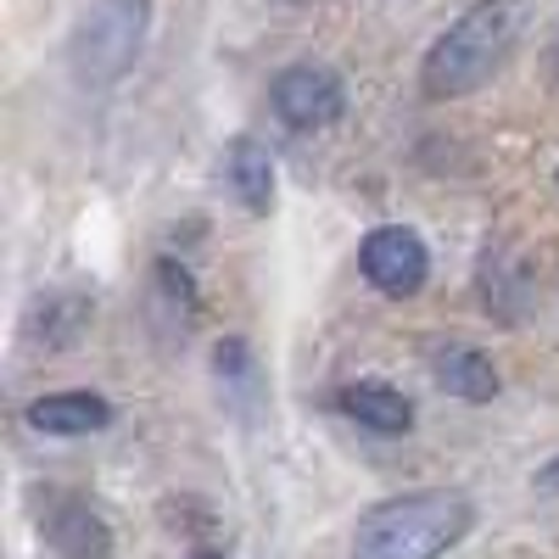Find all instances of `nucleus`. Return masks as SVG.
<instances>
[{"instance_id": "f257e3e1", "label": "nucleus", "mask_w": 559, "mask_h": 559, "mask_svg": "<svg viewBox=\"0 0 559 559\" xmlns=\"http://www.w3.org/2000/svg\"><path fill=\"white\" fill-rule=\"evenodd\" d=\"M526 28V0H476L464 17L448 23V34L426 51V68H419V84H426L431 102H453L481 90L503 57L515 51V39Z\"/></svg>"}, {"instance_id": "f03ea898", "label": "nucleus", "mask_w": 559, "mask_h": 559, "mask_svg": "<svg viewBox=\"0 0 559 559\" xmlns=\"http://www.w3.org/2000/svg\"><path fill=\"white\" fill-rule=\"evenodd\" d=\"M471 526H476V509L464 492L448 487L408 492L376 503L358 521V559H442Z\"/></svg>"}, {"instance_id": "7ed1b4c3", "label": "nucleus", "mask_w": 559, "mask_h": 559, "mask_svg": "<svg viewBox=\"0 0 559 559\" xmlns=\"http://www.w3.org/2000/svg\"><path fill=\"white\" fill-rule=\"evenodd\" d=\"M152 23V0H96L73 34V73L90 90H107L140 57V39Z\"/></svg>"}, {"instance_id": "20e7f679", "label": "nucleus", "mask_w": 559, "mask_h": 559, "mask_svg": "<svg viewBox=\"0 0 559 559\" xmlns=\"http://www.w3.org/2000/svg\"><path fill=\"white\" fill-rule=\"evenodd\" d=\"M269 107H274V118L286 129H324V123L342 118L347 84L331 68H319V62H297V68H286L269 84Z\"/></svg>"}, {"instance_id": "39448f33", "label": "nucleus", "mask_w": 559, "mask_h": 559, "mask_svg": "<svg viewBox=\"0 0 559 559\" xmlns=\"http://www.w3.org/2000/svg\"><path fill=\"white\" fill-rule=\"evenodd\" d=\"M358 263H364V280H369V286L386 292V297H414L419 286H426V274H431L426 241H419L414 229H403V224L369 229Z\"/></svg>"}, {"instance_id": "423d86ee", "label": "nucleus", "mask_w": 559, "mask_h": 559, "mask_svg": "<svg viewBox=\"0 0 559 559\" xmlns=\"http://www.w3.org/2000/svg\"><path fill=\"white\" fill-rule=\"evenodd\" d=\"M431 381L448 392V397H464V403H492L498 397V364L471 347V342H431Z\"/></svg>"}, {"instance_id": "0eeeda50", "label": "nucleus", "mask_w": 559, "mask_h": 559, "mask_svg": "<svg viewBox=\"0 0 559 559\" xmlns=\"http://www.w3.org/2000/svg\"><path fill=\"white\" fill-rule=\"evenodd\" d=\"M45 543H51V559H112V532L90 503L62 498L45 515Z\"/></svg>"}, {"instance_id": "6e6552de", "label": "nucleus", "mask_w": 559, "mask_h": 559, "mask_svg": "<svg viewBox=\"0 0 559 559\" xmlns=\"http://www.w3.org/2000/svg\"><path fill=\"white\" fill-rule=\"evenodd\" d=\"M28 426L45 437H90L112 426V403L102 392H45L28 403Z\"/></svg>"}, {"instance_id": "1a4fd4ad", "label": "nucleus", "mask_w": 559, "mask_h": 559, "mask_svg": "<svg viewBox=\"0 0 559 559\" xmlns=\"http://www.w3.org/2000/svg\"><path fill=\"white\" fill-rule=\"evenodd\" d=\"M336 408L347 419H358V426L381 431V437H403L414 426V403L397 386H386V381H353V386H342L336 392Z\"/></svg>"}, {"instance_id": "9d476101", "label": "nucleus", "mask_w": 559, "mask_h": 559, "mask_svg": "<svg viewBox=\"0 0 559 559\" xmlns=\"http://www.w3.org/2000/svg\"><path fill=\"white\" fill-rule=\"evenodd\" d=\"M224 179H229V191H236V202L247 213L274 207V157H269V146H258V140H236V146L224 152Z\"/></svg>"}, {"instance_id": "9b49d317", "label": "nucleus", "mask_w": 559, "mask_h": 559, "mask_svg": "<svg viewBox=\"0 0 559 559\" xmlns=\"http://www.w3.org/2000/svg\"><path fill=\"white\" fill-rule=\"evenodd\" d=\"M537 487H543V492H559V459H548L543 471H537Z\"/></svg>"}, {"instance_id": "f8f14e48", "label": "nucleus", "mask_w": 559, "mask_h": 559, "mask_svg": "<svg viewBox=\"0 0 559 559\" xmlns=\"http://www.w3.org/2000/svg\"><path fill=\"white\" fill-rule=\"evenodd\" d=\"M554 68H559V39H554Z\"/></svg>"}, {"instance_id": "ddd939ff", "label": "nucleus", "mask_w": 559, "mask_h": 559, "mask_svg": "<svg viewBox=\"0 0 559 559\" xmlns=\"http://www.w3.org/2000/svg\"><path fill=\"white\" fill-rule=\"evenodd\" d=\"M197 559H218V554H197Z\"/></svg>"}]
</instances>
